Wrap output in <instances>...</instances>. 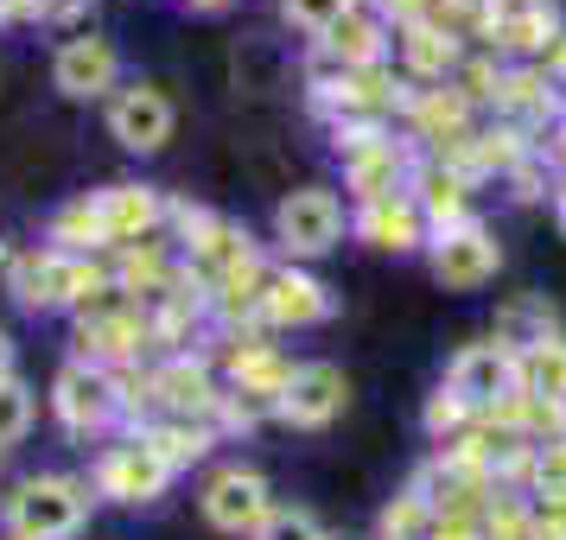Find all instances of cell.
I'll list each match as a JSON object with an SVG mask.
<instances>
[{"label": "cell", "mask_w": 566, "mask_h": 540, "mask_svg": "<svg viewBox=\"0 0 566 540\" xmlns=\"http://www.w3.org/2000/svg\"><path fill=\"white\" fill-rule=\"evenodd\" d=\"M427 540H484V534H478V528H471L464 515H439V521H433V534H427Z\"/></svg>", "instance_id": "22"}, {"label": "cell", "mask_w": 566, "mask_h": 540, "mask_svg": "<svg viewBox=\"0 0 566 540\" xmlns=\"http://www.w3.org/2000/svg\"><path fill=\"white\" fill-rule=\"evenodd\" d=\"M96 223H103V242H140V235H154L159 191L154 184H108V191H96Z\"/></svg>", "instance_id": "13"}, {"label": "cell", "mask_w": 566, "mask_h": 540, "mask_svg": "<svg viewBox=\"0 0 566 540\" xmlns=\"http://www.w3.org/2000/svg\"><path fill=\"white\" fill-rule=\"evenodd\" d=\"M464 413H471V407H464L459 394H452V388L439 382V394L427 401V433H433V438H446L452 426H464Z\"/></svg>", "instance_id": "21"}, {"label": "cell", "mask_w": 566, "mask_h": 540, "mask_svg": "<svg viewBox=\"0 0 566 540\" xmlns=\"http://www.w3.org/2000/svg\"><path fill=\"white\" fill-rule=\"evenodd\" d=\"M261 318H268L274 331H306V325H325V318H332V286L286 261V267H274V274L261 280Z\"/></svg>", "instance_id": "11"}, {"label": "cell", "mask_w": 566, "mask_h": 540, "mask_svg": "<svg viewBox=\"0 0 566 540\" xmlns=\"http://www.w3.org/2000/svg\"><path fill=\"white\" fill-rule=\"evenodd\" d=\"M515 369H522V401H541V407H566V331L541 337V343H528L522 357H515Z\"/></svg>", "instance_id": "14"}, {"label": "cell", "mask_w": 566, "mask_h": 540, "mask_svg": "<svg viewBox=\"0 0 566 540\" xmlns=\"http://www.w3.org/2000/svg\"><path fill=\"white\" fill-rule=\"evenodd\" d=\"M433 0H382V13H395V20H420Z\"/></svg>", "instance_id": "24"}, {"label": "cell", "mask_w": 566, "mask_h": 540, "mask_svg": "<svg viewBox=\"0 0 566 540\" xmlns=\"http://www.w3.org/2000/svg\"><path fill=\"white\" fill-rule=\"evenodd\" d=\"M198 509H205V521L217 534L255 540V528L274 509V489H268V477H261L255 464H217L205 477V489H198Z\"/></svg>", "instance_id": "3"}, {"label": "cell", "mask_w": 566, "mask_h": 540, "mask_svg": "<svg viewBox=\"0 0 566 540\" xmlns=\"http://www.w3.org/2000/svg\"><path fill=\"white\" fill-rule=\"evenodd\" d=\"M344 235H350V210H344V198H337L332 184H300V191H286L281 204H274V248L293 267L332 255Z\"/></svg>", "instance_id": "2"}, {"label": "cell", "mask_w": 566, "mask_h": 540, "mask_svg": "<svg viewBox=\"0 0 566 540\" xmlns=\"http://www.w3.org/2000/svg\"><path fill=\"white\" fill-rule=\"evenodd\" d=\"M90 484L83 477H64V470H39V477H20L13 496H7V540H77V528L90 521Z\"/></svg>", "instance_id": "1"}, {"label": "cell", "mask_w": 566, "mask_h": 540, "mask_svg": "<svg viewBox=\"0 0 566 540\" xmlns=\"http://www.w3.org/2000/svg\"><path fill=\"white\" fill-rule=\"evenodd\" d=\"M32 420H39V401H32V382H0V452H13V445H27Z\"/></svg>", "instance_id": "16"}, {"label": "cell", "mask_w": 566, "mask_h": 540, "mask_svg": "<svg viewBox=\"0 0 566 540\" xmlns=\"http://www.w3.org/2000/svg\"><path fill=\"white\" fill-rule=\"evenodd\" d=\"M52 407L71 433H103L122 407V394H115V375L103 362H64L52 382Z\"/></svg>", "instance_id": "10"}, {"label": "cell", "mask_w": 566, "mask_h": 540, "mask_svg": "<svg viewBox=\"0 0 566 540\" xmlns=\"http://www.w3.org/2000/svg\"><path fill=\"white\" fill-rule=\"evenodd\" d=\"M350 235L369 242V248H382V255H413V248L433 242V223H427V210L413 204V191H401V198L363 204L357 216H350Z\"/></svg>", "instance_id": "12"}, {"label": "cell", "mask_w": 566, "mask_h": 540, "mask_svg": "<svg viewBox=\"0 0 566 540\" xmlns=\"http://www.w3.org/2000/svg\"><path fill=\"white\" fill-rule=\"evenodd\" d=\"M52 89L64 103H103L122 89V45L108 32H71L52 52Z\"/></svg>", "instance_id": "5"}, {"label": "cell", "mask_w": 566, "mask_h": 540, "mask_svg": "<svg viewBox=\"0 0 566 540\" xmlns=\"http://www.w3.org/2000/svg\"><path fill=\"white\" fill-rule=\"evenodd\" d=\"M255 540H332V534H325V521H318L306 502H274L268 521L255 528Z\"/></svg>", "instance_id": "18"}, {"label": "cell", "mask_w": 566, "mask_h": 540, "mask_svg": "<svg viewBox=\"0 0 566 540\" xmlns=\"http://www.w3.org/2000/svg\"><path fill=\"white\" fill-rule=\"evenodd\" d=\"M541 337H554V306H547V299H535V293H528V299H515V306L496 311V343H503V350H515V357H522V350H528V343H541Z\"/></svg>", "instance_id": "15"}, {"label": "cell", "mask_w": 566, "mask_h": 540, "mask_svg": "<svg viewBox=\"0 0 566 540\" xmlns=\"http://www.w3.org/2000/svg\"><path fill=\"white\" fill-rule=\"evenodd\" d=\"M344 407H350V375L337 362H293L274 394V413L300 433H325L332 420H344Z\"/></svg>", "instance_id": "7"}, {"label": "cell", "mask_w": 566, "mask_h": 540, "mask_svg": "<svg viewBox=\"0 0 566 540\" xmlns=\"http://www.w3.org/2000/svg\"><path fill=\"white\" fill-rule=\"evenodd\" d=\"M179 128V108L159 83H128L108 96V140L128 147V153H159Z\"/></svg>", "instance_id": "9"}, {"label": "cell", "mask_w": 566, "mask_h": 540, "mask_svg": "<svg viewBox=\"0 0 566 540\" xmlns=\"http://www.w3.org/2000/svg\"><path fill=\"white\" fill-rule=\"evenodd\" d=\"M20 375V343H13V331L0 325V382H13Z\"/></svg>", "instance_id": "23"}, {"label": "cell", "mask_w": 566, "mask_h": 540, "mask_svg": "<svg viewBox=\"0 0 566 540\" xmlns=\"http://www.w3.org/2000/svg\"><path fill=\"white\" fill-rule=\"evenodd\" d=\"M159 388H166V401H172L179 413H205L210 401H217V394H210V375L191 369V362H172V369L159 375Z\"/></svg>", "instance_id": "19"}, {"label": "cell", "mask_w": 566, "mask_h": 540, "mask_svg": "<svg viewBox=\"0 0 566 540\" xmlns=\"http://www.w3.org/2000/svg\"><path fill=\"white\" fill-rule=\"evenodd\" d=\"M332 45H337V57H344V64H369V57L382 52V45H376V27H369L363 13H350V20L332 32Z\"/></svg>", "instance_id": "20"}, {"label": "cell", "mask_w": 566, "mask_h": 540, "mask_svg": "<svg viewBox=\"0 0 566 540\" xmlns=\"http://www.w3.org/2000/svg\"><path fill=\"white\" fill-rule=\"evenodd\" d=\"M7 13H13V0H0V27H7Z\"/></svg>", "instance_id": "26"}, {"label": "cell", "mask_w": 566, "mask_h": 540, "mask_svg": "<svg viewBox=\"0 0 566 540\" xmlns=\"http://www.w3.org/2000/svg\"><path fill=\"white\" fill-rule=\"evenodd\" d=\"M427 267H433V280L446 293H478V286L496 280V267H503V242L478 223V216H464L452 230H433L427 242Z\"/></svg>", "instance_id": "4"}, {"label": "cell", "mask_w": 566, "mask_h": 540, "mask_svg": "<svg viewBox=\"0 0 566 540\" xmlns=\"http://www.w3.org/2000/svg\"><path fill=\"white\" fill-rule=\"evenodd\" d=\"M446 388H452L471 413L510 407V401H522V369H515V350H503L496 337H490V343H464L459 357L446 362Z\"/></svg>", "instance_id": "6"}, {"label": "cell", "mask_w": 566, "mask_h": 540, "mask_svg": "<svg viewBox=\"0 0 566 540\" xmlns=\"http://www.w3.org/2000/svg\"><path fill=\"white\" fill-rule=\"evenodd\" d=\"M185 7H198V13H223V7H235V0H185Z\"/></svg>", "instance_id": "25"}, {"label": "cell", "mask_w": 566, "mask_h": 540, "mask_svg": "<svg viewBox=\"0 0 566 540\" xmlns=\"http://www.w3.org/2000/svg\"><path fill=\"white\" fill-rule=\"evenodd\" d=\"M172 470H179V464L166 458L154 438H122V445H108L103 458H96L90 489L108 496V502H154V496H166Z\"/></svg>", "instance_id": "8"}, {"label": "cell", "mask_w": 566, "mask_h": 540, "mask_svg": "<svg viewBox=\"0 0 566 540\" xmlns=\"http://www.w3.org/2000/svg\"><path fill=\"white\" fill-rule=\"evenodd\" d=\"M281 13H286V27L312 32V39H332L357 13V0H281Z\"/></svg>", "instance_id": "17"}]
</instances>
